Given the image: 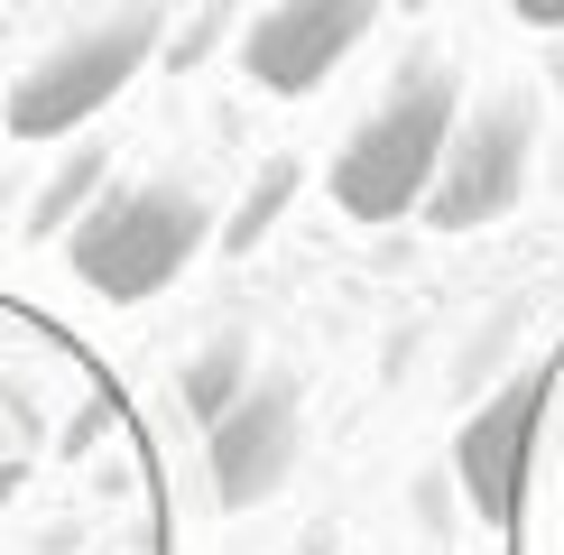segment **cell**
I'll list each match as a JSON object with an SVG mask.
<instances>
[{"label": "cell", "instance_id": "3957f363", "mask_svg": "<svg viewBox=\"0 0 564 555\" xmlns=\"http://www.w3.org/2000/svg\"><path fill=\"white\" fill-rule=\"evenodd\" d=\"M149 56H158V0H121L111 19L56 37L10 84V130L19 139H75L93 111H111L130 92V75H149Z\"/></svg>", "mask_w": 564, "mask_h": 555}, {"label": "cell", "instance_id": "277c9868", "mask_svg": "<svg viewBox=\"0 0 564 555\" xmlns=\"http://www.w3.org/2000/svg\"><path fill=\"white\" fill-rule=\"evenodd\" d=\"M528 157H536V92L528 84H500L490 102L463 111L454 149H444V176H435V195H426V222L435 231L500 222L509 204L528 195Z\"/></svg>", "mask_w": 564, "mask_h": 555}, {"label": "cell", "instance_id": "8992f818", "mask_svg": "<svg viewBox=\"0 0 564 555\" xmlns=\"http://www.w3.org/2000/svg\"><path fill=\"white\" fill-rule=\"evenodd\" d=\"M305 463V399L296 380H260L241 389V407H223L214 426H204V491L223 509H260L296 481Z\"/></svg>", "mask_w": 564, "mask_h": 555}, {"label": "cell", "instance_id": "ba28073f", "mask_svg": "<svg viewBox=\"0 0 564 555\" xmlns=\"http://www.w3.org/2000/svg\"><path fill=\"white\" fill-rule=\"evenodd\" d=\"M111 185V149H93V139H75V149H65V167L37 185V204H29V241L46 250V241H65V231L84 222V204L102 195Z\"/></svg>", "mask_w": 564, "mask_h": 555}, {"label": "cell", "instance_id": "7a4b0ae2", "mask_svg": "<svg viewBox=\"0 0 564 555\" xmlns=\"http://www.w3.org/2000/svg\"><path fill=\"white\" fill-rule=\"evenodd\" d=\"M214 231H223L214 204L185 176H139V185H102V195L84 204V222L65 231V260H75V278L93 296L139 306V296H158Z\"/></svg>", "mask_w": 564, "mask_h": 555}, {"label": "cell", "instance_id": "52a82bcc", "mask_svg": "<svg viewBox=\"0 0 564 555\" xmlns=\"http://www.w3.org/2000/svg\"><path fill=\"white\" fill-rule=\"evenodd\" d=\"M370 19H380V0H269L241 29V75L278 102H296L370 37Z\"/></svg>", "mask_w": 564, "mask_h": 555}, {"label": "cell", "instance_id": "9c48e42d", "mask_svg": "<svg viewBox=\"0 0 564 555\" xmlns=\"http://www.w3.org/2000/svg\"><path fill=\"white\" fill-rule=\"evenodd\" d=\"M296 185H305V176H296V157H269V167L250 176V195L223 214V260H250V250L269 241V231H278V214L296 204Z\"/></svg>", "mask_w": 564, "mask_h": 555}, {"label": "cell", "instance_id": "4fadbf2b", "mask_svg": "<svg viewBox=\"0 0 564 555\" xmlns=\"http://www.w3.org/2000/svg\"><path fill=\"white\" fill-rule=\"evenodd\" d=\"M296 555H324V537H305V546H296Z\"/></svg>", "mask_w": 564, "mask_h": 555}, {"label": "cell", "instance_id": "7c38bea8", "mask_svg": "<svg viewBox=\"0 0 564 555\" xmlns=\"http://www.w3.org/2000/svg\"><path fill=\"white\" fill-rule=\"evenodd\" d=\"M10 491H19V472H10V463H0V500H10Z\"/></svg>", "mask_w": 564, "mask_h": 555}, {"label": "cell", "instance_id": "8fae6325", "mask_svg": "<svg viewBox=\"0 0 564 555\" xmlns=\"http://www.w3.org/2000/svg\"><path fill=\"white\" fill-rule=\"evenodd\" d=\"M509 10H519L528 29H564V0H509Z\"/></svg>", "mask_w": 564, "mask_h": 555}, {"label": "cell", "instance_id": "6da1fadb", "mask_svg": "<svg viewBox=\"0 0 564 555\" xmlns=\"http://www.w3.org/2000/svg\"><path fill=\"white\" fill-rule=\"evenodd\" d=\"M454 130H463L454 65L416 56L408 75L389 84V102H370L361 121H351V139L334 149V204L351 222H408V214H426Z\"/></svg>", "mask_w": 564, "mask_h": 555}, {"label": "cell", "instance_id": "30bf717a", "mask_svg": "<svg viewBox=\"0 0 564 555\" xmlns=\"http://www.w3.org/2000/svg\"><path fill=\"white\" fill-rule=\"evenodd\" d=\"M241 389H250V334H214L195 361H185V407L214 426L223 407H241Z\"/></svg>", "mask_w": 564, "mask_h": 555}, {"label": "cell", "instance_id": "5b68a950", "mask_svg": "<svg viewBox=\"0 0 564 555\" xmlns=\"http://www.w3.org/2000/svg\"><path fill=\"white\" fill-rule=\"evenodd\" d=\"M546 389H555V361H528L519 380H500L473 416H463V435H454V472H463V500H473L481 527H509V519H519V500H528Z\"/></svg>", "mask_w": 564, "mask_h": 555}]
</instances>
